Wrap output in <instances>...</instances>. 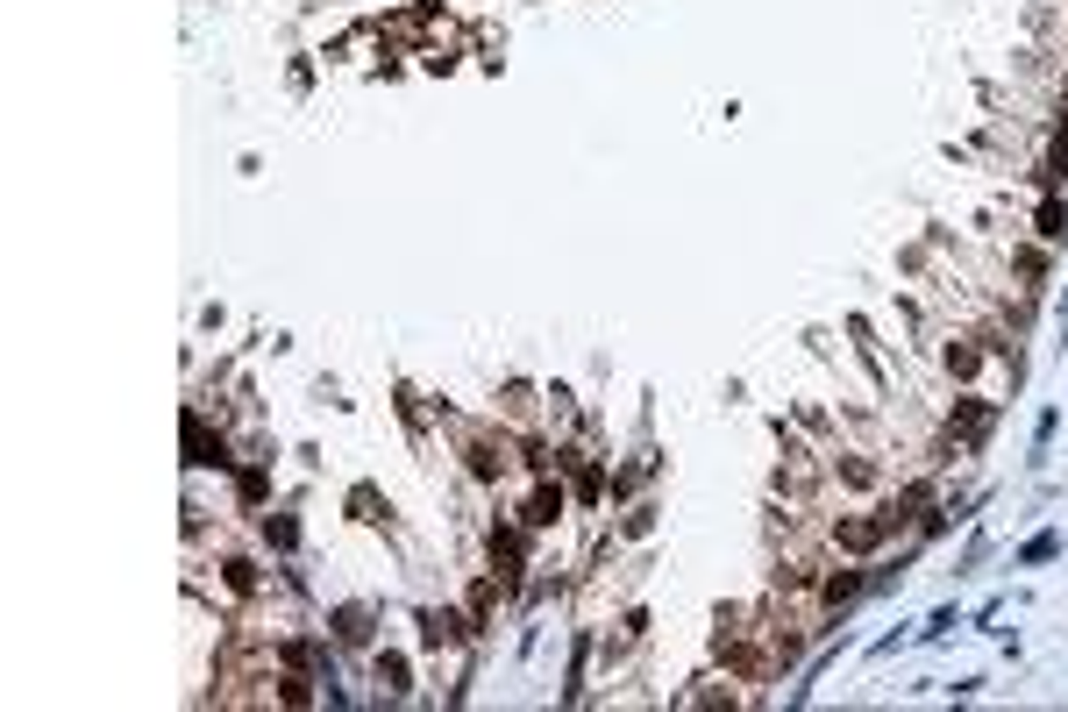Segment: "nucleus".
<instances>
[{
	"mask_svg": "<svg viewBox=\"0 0 1068 712\" xmlns=\"http://www.w3.org/2000/svg\"><path fill=\"white\" fill-rule=\"evenodd\" d=\"M420 627H428V641H435V648H442V641H463V620H456V613H428Z\"/></svg>",
	"mask_w": 1068,
	"mask_h": 712,
	"instance_id": "2",
	"label": "nucleus"
},
{
	"mask_svg": "<svg viewBox=\"0 0 1068 712\" xmlns=\"http://www.w3.org/2000/svg\"><path fill=\"white\" fill-rule=\"evenodd\" d=\"M556 513H563V492H534L528 499V527H549Z\"/></svg>",
	"mask_w": 1068,
	"mask_h": 712,
	"instance_id": "1",
	"label": "nucleus"
},
{
	"mask_svg": "<svg viewBox=\"0 0 1068 712\" xmlns=\"http://www.w3.org/2000/svg\"><path fill=\"white\" fill-rule=\"evenodd\" d=\"M855 591H862V577H855V570H841V577H826V591H820V598H826V606H848Z\"/></svg>",
	"mask_w": 1068,
	"mask_h": 712,
	"instance_id": "3",
	"label": "nucleus"
}]
</instances>
